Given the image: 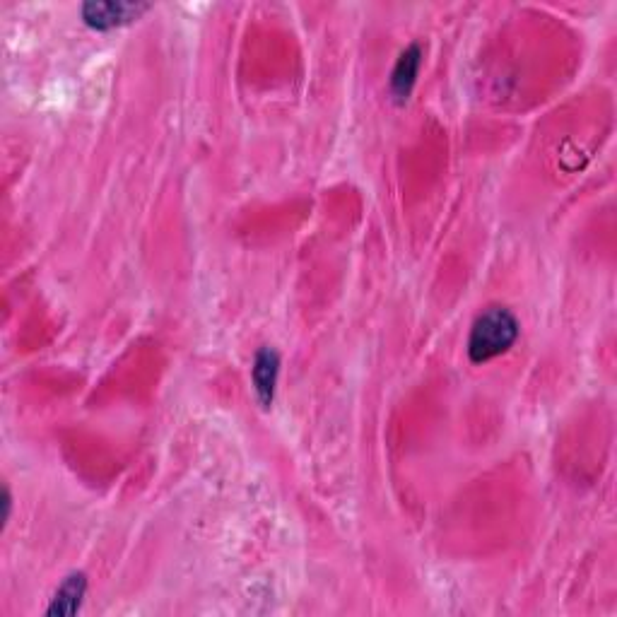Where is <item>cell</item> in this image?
I'll list each match as a JSON object with an SVG mask.
<instances>
[{"label":"cell","mask_w":617,"mask_h":617,"mask_svg":"<svg viewBox=\"0 0 617 617\" xmlns=\"http://www.w3.org/2000/svg\"><path fill=\"white\" fill-rule=\"evenodd\" d=\"M519 338V321L504 307H490L478 316L470 328L468 357L470 362L483 364L504 355Z\"/></svg>","instance_id":"1"},{"label":"cell","mask_w":617,"mask_h":617,"mask_svg":"<svg viewBox=\"0 0 617 617\" xmlns=\"http://www.w3.org/2000/svg\"><path fill=\"white\" fill-rule=\"evenodd\" d=\"M148 10V3H133V0H90L80 8V15L87 27L97 29V32H109V29L131 25Z\"/></svg>","instance_id":"2"},{"label":"cell","mask_w":617,"mask_h":617,"mask_svg":"<svg viewBox=\"0 0 617 617\" xmlns=\"http://www.w3.org/2000/svg\"><path fill=\"white\" fill-rule=\"evenodd\" d=\"M280 374V355L273 348H263L256 352L254 367H251V379H254V391L263 408L273 403L275 384Z\"/></svg>","instance_id":"3"},{"label":"cell","mask_w":617,"mask_h":617,"mask_svg":"<svg viewBox=\"0 0 617 617\" xmlns=\"http://www.w3.org/2000/svg\"><path fill=\"white\" fill-rule=\"evenodd\" d=\"M420 61H422L420 44L408 46V49L401 54V58H398L396 68H393V73H391V82H389L391 97L396 99L398 104L408 102L410 92H413V87H415L417 73H420Z\"/></svg>","instance_id":"4"},{"label":"cell","mask_w":617,"mask_h":617,"mask_svg":"<svg viewBox=\"0 0 617 617\" xmlns=\"http://www.w3.org/2000/svg\"><path fill=\"white\" fill-rule=\"evenodd\" d=\"M85 593H87V577H85V574H80V572L70 574V577L63 579V584L58 586L54 601H51L46 613H49L51 617L75 615L80 610Z\"/></svg>","instance_id":"5"},{"label":"cell","mask_w":617,"mask_h":617,"mask_svg":"<svg viewBox=\"0 0 617 617\" xmlns=\"http://www.w3.org/2000/svg\"><path fill=\"white\" fill-rule=\"evenodd\" d=\"M10 509H13V497H10V490L5 487V490H3V526L8 524Z\"/></svg>","instance_id":"6"}]
</instances>
